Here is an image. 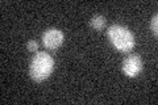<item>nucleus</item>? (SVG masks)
<instances>
[{
	"instance_id": "nucleus-2",
	"label": "nucleus",
	"mask_w": 158,
	"mask_h": 105,
	"mask_svg": "<svg viewBox=\"0 0 158 105\" xmlns=\"http://www.w3.org/2000/svg\"><path fill=\"white\" fill-rule=\"evenodd\" d=\"M107 36L110 42L115 46L116 50L121 53H129L136 45V39L133 33L128 28L120 24H113L107 29Z\"/></svg>"
},
{
	"instance_id": "nucleus-6",
	"label": "nucleus",
	"mask_w": 158,
	"mask_h": 105,
	"mask_svg": "<svg viewBox=\"0 0 158 105\" xmlns=\"http://www.w3.org/2000/svg\"><path fill=\"white\" fill-rule=\"evenodd\" d=\"M150 30H152V33L157 37V34H158V14H157V13L154 14V16H153L152 21H150Z\"/></svg>"
},
{
	"instance_id": "nucleus-5",
	"label": "nucleus",
	"mask_w": 158,
	"mask_h": 105,
	"mask_svg": "<svg viewBox=\"0 0 158 105\" xmlns=\"http://www.w3.org/2000/svg\"><path fill=\"white\" fill-rule=\"evenodd\" d=\"M106 24H107V20L104 16H102V14H95V16L90 20V26L92 29H95V30H102V29L106 26Z\"/></svg>"
},
{
	"instance_id": "nucleus-3",
	"label": "nucleus",
	"mask_w": 158,
	"mask_h": 105,
	"mask_svg": "<svg viewBox=\"0 0 158 105\" xmlns=\"http://www.w3.org/2000/svg\"><path fill=\"white\" fill-rule=\"evenodd\" d=\"M121 70L128 78H136L141 74L144 70V61L138 54H132L128 55L124 61H123Z\"/></svg>"
},
{
	"instance_id": "nucleus-7",
	"label": "nucleus",
	"mask_w": 158,
	"mask_h": 105,
	"mask_svg": "<svg viewBox=\"0 0 158 105\" xmlns=\"http://www.w3.org/2000/svg\"><path fill=\"white\" fill-rule=\"evenodd\" d=\"M27 49H28L31 53H37V50H38V43H37V41H34V39H31V41H28Z\"/></svg>"
},
{
	"instance_id": "nucleus-4",
	"label": "nucleus",
	"mask_w": 158,
	"mask_h": 105,
	"mask_svg": "<svg viewBox=\"0 0 158 105\" xmlns=\"http://www.w3.org/2000/svg\"><path fill=\"white\" fill-rule=\"evenodd\" d=\"M63 39H65V36H63L62 30H59L57 28L46 29L42 34V43L48 50L59 49L63 43Z\"/></svg>"
},
{
	"instance_id": "nucleus-1",
	"label": "nucleus",
	"mask_w": 158,
	"mask_h": 105,
	"mask_svg": "<svg viewBox=\"0 0 158 105\" xmlns=\"http://www.w3.org/2000/svg\"><path fill=\"white\" fill-rule=\"evenodd\" d=\"M54 70V59L46 51H37L29 64V75L34 82L41 83L50 76Z\"/></svg>"
}]
</instances>
